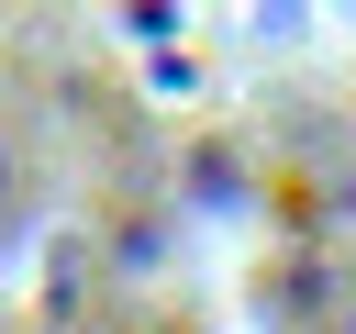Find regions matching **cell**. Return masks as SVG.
I'll return each mask as SVG.
<instances>
[{"mask_svg": "<svg viewBox=\"0 0 356 334\" xmlns=\"http://www.w3.org/2000/svg\"><path fill=\"white\" fill-rule=\"evenodd\" d=\"M11 189H22V167H11V145H0V212H11Z\"/></svg>", "mask_w": 356, "mask_h": 334, "instance_id": "6da1fadb", "label": "cell"}]
</instances>
